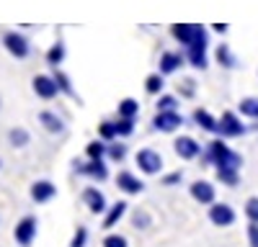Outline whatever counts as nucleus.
Here are the masks:
<instances>
[{
	"label": "nucleus",
	"instance_id": "1",
	"mask_svg": "<svg viewBox=\"0 0 258 247\" xmlns=\"http://www.w3.org/2000/svg\"><path fill=\"white\" fill-rule=\"evenodd\" d=\"M202 162L204 165H214V168H238L240 170L243 157L238 152H232L222 139H214V142H209V147H207Z\"/></svg>",
	"mask_w": 258,
	"mask_h": 247
},
{
	"label": "nucleus",
	"instance_id": "2",
	"mask_svg": "<svg viewBox=\"0 0 258 247\" xmlns=\"http://www.w3.org/2000/svg\"><path fill=\"white\" fill-rule=\"evenodd\" d=\"M170 34H173L183 47L207 44V31H204V26H197V24H176L170 29Z\"/></svg>",
	"mask_w": 258,
	"mask_h": 247
},
{
	"label": "nucleus",
	"instance_id": "3",
	"mask_svg": "<svg viewBox=\"0 0 258 247\" xmlns=\"http://www.w3.org/2000/svg\"><path fill=\"white\" fill-rule=\"evenodd\" d=\"M36 226H39L36 216H24V219L16 224V232H13L16 242L21 247H31V242L36 239Z\"/></svg>",
	"mask_w": 258,
	"mask_h": 247
},
{
	"label": "nucleus",
	"instance_id": "4",
	"mask_svg": "<svg viewBox=\"0 0 258 247\" xmlns=\"http://www.w3.org/2000/svg\"><path fill=\"white\" fill-rule=\"evenodd\" d=\"M137 168L145 175H158L163 170V157L155 150H140L137 152Z\"/></svg>",
	"mask_w": 258,
	"mask_h": 247
},
{
	"label": "nucleus",
	"instance_id": "5",
	"mask_svg": "<svg viewBox=\"0 0 258 247\" xmlns=\"http://www.w3.org/2000/svg\"><path fill=\"white\" fill-rule=\"evenodd\" d=\"M75 165V170L80 173V175H88V178H93V180H106L109 178V168L103 165V160H88V162H73Z\"/></svg>",
	"mask_w": 258,
	"mask_h": 247
},
{
	"label": "nucleus",
	"instance_id": "6",
	"mask_svg": "<svg viewBox=\"0 0 258 247\" xmlns=\"http://www.w3.org/2000/svg\"><path fill=\"white\" fill-rule=\"evenodd\" d=\"M181 124H183V118H181L178 111H158L155 118H153V129H158V132H176Z\"/></svg>",
	"mask_w": 258,
	"mask_h": 247
},
{
	"label": "nucleus",
	"instance_id": "7",
	"mask_svg": "<svg viewBox=\"0 0 258 247\" xmlns=\"http://www.w3.org/2000/svg\"><path fill=\"white\" fill-rule=\"evenodd\" d=\"M209 221L214 226H230L235 224V211L230 203H212L209 206Z\"/></svg>",
	"mask_w": 258,
	"mask_h": 247
},
{
	"label": "nucleus",
	"instance_id": "8",
	"mask_svg": "<svg viewBox=\"0 0 258 247\" xmlns=\"http://www.w3.org/2000/svg\"><path fill=\"white\" fill-rule=\"evenodd\" d=\"M222 137H243L248 129L243 127V121L238 118V116H235V113H230V111H225L222 113V118H220V129H217Z\"/></svg>",
	"mask_w": 258,
	"mask_h": 247
},
{
	"label": "nucleus",
	"instance_id": "9",
	"mask_svg": "<svg viewBox=\"0 0 258 247\" xmlns=\"http://www.w3.org/2000/svg\"><path fill=\"white\" fill-rule=\"evenodd\" d=\"M3 44H6L8 54H13L16 59L29 57V41L21 36V34H16V31H8V34L3 36Z\"/></svg>",
	"mask_w": 258,
	"mask_h": 247
},
{
	"label": "nucleus",
	"instance_id": "10",
	"mask_svg": "<svg viewBox=\"0 0 258 247\" xmlns=\"http://www.w3.org/2000/svg\"><path fill=\"white\" fill-rule=\"evenodd\" d=\"M188 191H191V198L194 201H199L204 206H212L214 203V196H217V191H214V185L209 180H194Z\"/></svg>",
	"mask_w": 258,
	"mask_h": 247
},
{
	"label": "nucleus",
	"instance_id": "11",
	"mask_svg": "<svg viewBox=\"0 0 258 247\" xmlns=\"http://www.w3.org/2000/svg\"><path fill=\"white\" fill-rule=\"evenodd\" d=\"M34 93H36L39 98H44V100L57 98V93H59L57 80L49 77V75H36V77H34Z\"/></svg>",
	"mask_w": 258,
	"mask_h": 247
},
{
	"label": "nucleus",
	"instance_id": "12",
	"mask_svg": "<svg viewBox=\"0 0 258 247\" xmlns=\"http://www.w3.org/2000/svg\"><path fill=\"white\" fill-rule=\"evenodd\" d=\"M173 147H176V155L181 160H194V157H199V152H202L199 142L194 139V137H178L173 142Z\"/></svg>",
	"mask_w": 258,
	"mask_h": 247
},
{
	"label": "nucleus",
	"instance_id": "13",
	"mask_svg": "<svg viewBox=\"0 0 258 247\" xmlns=\"http://www.w3.org/2000/svg\"><path fill=\"white\" fill-rule=\"evenodd\" d=\"M116 185H119V191H124V193H129V196L145 191V183H142L137 175H132L129 170H121V173L116 175Z\"/></svg>",
	"mask_w": 258,
	"mask_h": 247
},
{
	"label": "nucleus",
	"instance_id": "14",
	"mask_svg": "<svg viewBox=\"0 0 258 247\" xmlns=\"http://www.w3.org/2000/svg\"><path fill=\"white\" fill-rule=\"evenodd\" d=\"M83 201L91 209V214H106V211H109V206H106V196L98 188H85L83 191Z\"/></svg>",
	"mask_w": 258,
	"mask_h": 247
},
{
	"label": "nucleus",
	"instance_id": "15",
	"mask_svg": "<svg viewBox=\"0 0 258 247\" xmlns=\"http://www.w3.org/2000/svg\"><path fill=\"white\" fill-rule=\"evenodd\" d=\"M54 196H57V185L49 183V180H36V183L31 185V198H34L36 203H47V201H52Z\"/></svg>",
	"mask_w": 258,
	"mask_h": 247
},
{
	"label": "nucleus",
	"instance_id": "16",
	"mask_svg": "<svg viewBox=\"0 0 258 247\" xmlns=\"http://www.w3.org/2000/svg\"><path fill=\"white\" fill-rule=\"evenodd\" d=\"M126 209H129V203H126V201H116L111 209L106 211V216H103V229H111V226H116L119 219L126 214Z\"/></svg>",
	"mask_w": 258,
	"mask_h": 247
},
{
	"label": "nucleus",
	"instance_id": "17",
	"mask_svg": "<svg viewBox=\"0 0 258 247\" xmlns=\"http://www.w3.org/2000/svg\"><path fill=\"white\" fill-rule=\"evenodd\" d=\"M181 65H183V57L181 54L163 52V57H160V75H173Z\"/></svg>",
	"mask_w": 258,
	"mask_h": 247
},
{
	"label": "nucleus",
	"instance_id": "18",
	"mask_svg": "<svg viewBox=\"0 0 258 247\" xmlns=\"http://www.w3.org/2000/svg\"><path fill=\"white\" fill-rule=\"evenodd\" d=\"M194 121H197L204 132H217V129H220V121L214 118L209 111H204V108H197V111H194Z\"/></svg>",
	"mask_w": 258,
	"mask_h": 247
},
{
	"label": "nucleus",
	"instance_id": "19",
	"mask_svg": "<svg viewBox=\"0 0 258 247\" xmlns=\"http://www.w3.org/2000/svg\"><path fill=\"white\" fill-rule=\"evenodd\" d=\"M188 62H191L194 67L204 70V67H207V44H194V47H188Z\"/></svg>",
	"mask_w": 258,
	"mask_h": 247
},
{
	"label": "nucleus",
	"instance_id": "20",
	"mask_svg": "<svg viewBox=\"0 0 258 247\" xmlns=\"http://www.w3.org/2000/svg\"><path fill=\"white\" fill-rule=\"evenodd\" d=\"M140 113V103L135 98H124L119 103V118H137Z\"/></svg>",
	"mask_w": 258,
	"mask_h": 247
},
{
	"label": "nucleus",
	"instance_id": "21",
	"mask_svg": "<svg viewBox=\"0 0 258 247\" xmlns=\"http://www.w3.org/2000/svg\"><path fill=\"white\" fill-rule=\"evenodd\" d=\"M39 121L44 124V129L52 132V134H59V132H62V121H59L52 111H41V113H39Z\"/></svg>",
	"mask_w": 258,
	"mask_h": 247
},
{
	"label": "nucleus",
	"instance_id": "22",
	"mask_svg": "<svg viewBox=\"0 0 258 247\" xmlns=\"http://www.w3.org/2000/svg\"><path fill=\"white\" fill-rule=\"evenodd\" d=\"M217 180L222 185H238L240 173H238V168H217Z\"/></svg>",
	"mask_w": 258,
	"mask_h": 247
},
{
	"label": "nucleus",
	"instance_id": "23",
	"mask_svg": "<svg viewBox=\"0 0 258 247\" xmlns=\"http://www.w3.org/2000/svg\"><path fill=\"white\" fill-rule=\"evenodd\" d=\"M106 152H109V144H103L101 139L91 142L88 147H85V155H88V160H103Z\"/></svg>",
	"mask_w": 258,
	"mask_h": 247
},
{
	"label": "nucleus",
	"instance_id": "24",
	"mask_svg": "<svg viewBox=\"0 0 258 247\" xmlns=\"http://www.w3.org/2000/svg\"><path fill=\"white\" fill-rule=\"evenodd\" d=\"M29 132L26 129H11V134H8V142L13 144V147H26L29 144Z\"/></svg>",
	"mask_w": 258,
	"mask_h": 247
},
{
	"label": "nucleus",
	"instance_id": "25",
	"mask_svg": "<svg viewBox=\"0 0 258 247\" xmlns=\"http://www.w3.org/2000/svg\"><path fill=\"white\" fill-rule=\"evenodd\" d=\"M62 59H64V44H62V41H57V44L47 52V62H49L52 67H59Z\"/></svg>",
	"mask_w": 258,
	"mask_h": 247
},
{
	"label": "nucleus",
	"instance_id": "26",
	"mask_svg": "<svg viewBox=\"0 0 258 247\" xmlns=\"http://www.w3.org/2000/svg\"><path fill=\"white\" fill-rule=\"evenodd\" d=\"M145 90H147L150 95H158V93L163 90V75H160V72L150 75V77L145 80Z\"/></svg>",
	"mask_w": 258,
	"mask_h": 247
},
{
	"label": "nucleus",
	"instance_id": "27",
	"mask_svg": "<svg viewBox=\"0 0 258 247\" xmlns=\"http://www.w3.org/2000/svg\"><path fill=\"white\" fill-rule=\"evenodd\" d=\"M217 62H220L222 67H235V57H232V52H230L227 44H220L217 47Z\"/></svg>",
	"mask_w": 258,
	"mask_h": 247
},
{
	"label": "nucleus",
	"instance_id": "28",
	"mask_svg": "<svg viewBox=\"0 0 258 247\" xmlns=\"http://www.w3.org/2000/svg\"><path fill=\"white\" fill-rule=\"evenodd\" d=\"M52 77L57 80V88H59V93H64V95H70V98H75V90H73V85H70V80H68V75H64V72H54Z\"/></svg>",
	"mask_w": 258,
	"mask_h": 247
},
{
	"label": "nucleus",
	"instance_id": "29",
	"mask_svg": "<svg viewBox=\"0 0 258 247\" xmlns=\"http://www.w3.org/2000/svg\"><path fill=\"white\" fill-rule=\"evenodd\" d=\"M240 111H243V116L258 118V98H243L240 100Z\"/></svg>",
	"mask_w": 258,
	"mask_h": 247
},
{
	"label": "nucleus",
	"instance_id": "30",
	"mask_svg": "<svg viewBox=\"0 0 258 247\" xmlns=\"http://www.w3.org/2000/svg\"><path fill=\"white\" fill-rule=\"evenodd\" d=\"M98 134H101L103 142H111L114 137H119L116 134V121H103L101 127H98Z\"/></svg>",
	"mask_w": 258,
	"mask_h": 247
},
{
	"label": "nucleus",
	"instance_id": "31",
	"mask_svg": "<svg viewBox=\"0 0 258 247\" xmlns=\"http://www.w3.org/2000/svg\"><path fill=\"white\" fill-rule=\"evenodd\" d=\"M135 132V118H116V134L119 137H129Z\"/></svg>",
	"mask_w": 258,
	"mask_h": 247
},
{
	"label": "nucleus",
	"instance_id": "32",
	"mask_svg": "<svg viewBox=\"0 0 258 247\" xmlns=\"http://www.w3.org/2000/svg\"><path fill=\"white\" fill-rule=\"evenodd\" d=\"M176 108H178V98L176 95H160L158 111H176Z\"/></svg>",
	"mask_w": 258,
	"mask_h": 247
},
{
	"label": "nucleus",
	"instance_id": "33",
	"mask_svg": "<svg viewBox=\"0 0 258 247\" xmlns=\"http://www.w3.org/2000/svg\"><path fill=\"white\" fill-rule=\"evenodd\" d=\"M85 242H88V229H85V226H78V232L70 239V247H85Z\"/></svg>",
	"mask_w": 258,
	"mask_h": 247
},
{
	"label": "nucleus",
	"instance_id": "34",
	"mask_svg": "<svg viewBox=\"0 0 258 247\" xmlns=\"http://www.w3.org/2000/svg\"><path fill=\"white\" fill-rule=\"evenodd\" d=\"M106 155H109L114 162H121L126 157V147H124V144H109V152H106Z\"/></svg>",
	"mask_w": 258,
	"mask_h": 247
},
{
	"label": "nucleus",
	"instance_id": "35",
	"mask_svg": "<svg viewBox=\"0 0 258 247\" xmlns=\"http://www.w3.org/2000/svg\"><path fill=\"white\" fill-rule=\"evenodd\" d=\"M245 216H248L250 221H255V224H258V198H255V196L245 201Z\"/></svg>",
	"mask_w": 258,
	"mask_h": 247
},
{
	"label": "nucleus",
	"instance_id": "36",
	"mask_svg": "<svg viewBox=\"0 0 258 247\" xmlns=\"http://www.w3.org/2000/svg\"><path fill=\"white\" fill-rule=\"evenodd\" d=\"M103 247H129V242L121 234H109V237L103 239Z\"/></svg>",
	"mask_w": 258,
	"mask_h": 247
},
{
	"label": "nucleus",
	"instance_id": "37",
	"mask_svg": "<svg viewBox=\"0 0 258 247\" xmlns=\"http://www.w3.org/2000/svg\"><path fill=\"white\" fill-rule=\"evenodd\" d=\"M132 224L137 226V229H147V226H150V216H147L145 211H135V216H132Z\"/></svg>",
	"mask_w": 258,
	"mask_h": 247
},
{
	"label": "nucleus",
	"instance_id": "38",
	"mask_svg": "<svg viewBox=\"0 0 258 247\" xmlns=\"http://www.w3.org/2000/svg\"><path fill=\"white\" fill-rule=\"evenodd\" d=\"M248 242H250V247H258V224L255 221L248 224Z\"/></svg>",
	"mask_w": 258,
	"mask_h": 247
},
{
	"label": "nucleus",
	"instance_id": "39",
	"mask_svg": "<svg viewBox=\"0 0 258 247\" xmlns=\"http://www.w3.org/2000/svg\"><path fill=\"white\" fill-rule=\"evenodd\" d=\"M183 180V173L178 170V173H168L165 178H163V185H178Z\"/></svg>",
	"mask_w": 258,
	"mask_h": 247
},
{
	"label": "nucleus",
	"instance_id": "40",
	"mask_svg": "<svg viewBox=\"0 0 258 247\" xmlns=\"http://www.w3.org/2000/svg\"><path fill=\"white\" fill-rule=\"evenodd\" d=\"M212 29L217 31V34H227V24H214Z\"/></svg>",
	"mask_w": 258,
	"mask_h": 247
}]
</instances>
